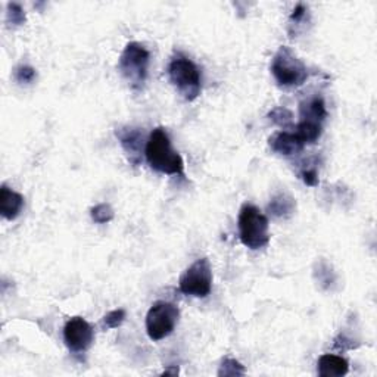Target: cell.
Instances as JSON below:
<instances>
[{"mask_svg":"<svg viewBox=\"0 0 377 377\" xmlns=\"http://www.w3.org/2000/svg\"><path fill=\"white\" fill-rule=\"evenodd\" d=\"M314 277L317 279V282L320 283V286L325 290H332V287L336 285L337 277L335 271L332 270V267L325 263V261H320L317 263L316 268H314Z\"/></svg>","mask_w":377,"mask_h":377,"instance_id":"obj_16","label":"cell"},{"mask_svg":"<svg viewBox=\"0 0 377 377\" xmlns=\"http://www.w3.org/2000/svg\"><path fill=\"white\" fill-rule=\"evenodd\" d=\"M180 318V310L174 304L158 301L146 314V332L152 340H162L174 332Z\"/></svg>","mask_w":377,"mask_h":377,"instance_id":"obj_7","label":"cell"},{"mask_svg":"<svg viewBox=\"0 0 377 377\" xmlns=\"http://www.w3.org/2000/svg\"><path fill=\"white\" fill-rule=\"evenodd\" d=\"M246 373L245 367L237 361V359L234 358H230V357H226L225 359H222V363L220 366V370H218V376H244Z\"/></svg>","mask_w":377,"mask_h":377,"instance_id":"obj_20","label":"cell"},{"mask_svg":"<svg viewBox=\"0 0 377 377\" xmlns=\"http://www.w3.org/2000/svg\"><path fill=\"white\" fill-rule=\"evenodd\" d=\"M268 146L273 152L279 153V155L292 157L297 153L302 152L305 145L299 140V137L294 131H277L274 133L268 139Z\"/></svg>","mask_w":377,"mask_h":377,"instance_id":"obj_10","label":"cell"},{"mask_svg":"<svg viewBox=\"0 0 377 377\" xmlns=\"http://www.w3.org/2000/svg\"><path fill=\"white\" fill-rule=\"evenodd\" d=\"M310 23V11L304 5V4H298L297 8L292 11L289 16V23H287V31L290 34V37L297 36L299 32V30Z\"/></svg>","mask_w":377,"mask_h":377,"instance_id":"obj_15","label":"cell"},{"mask_svg":"<svg viewBox=\"0 0 377 377\" xmlns=\"http://www.w3.org/2000/svg\"><path fill=\"white\" fill-rule=\"evenodd\" d=\"M268 118L271 119L274 124L279 126V127H283V128L290 127V126H292V121H294L292 112H290L287 108H283V107L274 108L273 111H270Z\"/></svg>","mask_w":377,"mask_h":377,"instance_id":"obj_19","label":"cell"},{"mask_svg":"<svg viewBox=\"0 0 377 377\" xmlns=\"http://www.w3.org/2000/svg\"><path fill=\"white\" fill-rule=\"evenodd\" d=\"M90 217L96 225H107V222L114 220L115 213L109 203H97L96 207L90 210Z\"/></svg>","mask_w":377,"mask_h":377,"instance_id":"obj_18","label":"cell"},{"mask_svg":"<svg viewBox=\"0 0 377 377\" xmlns=\"http://www.w3.org/2000/svg\"><path fill=\"white\" fill-rule=\"evenodd\" d=\"M24 208V196L12 191L6 184L0 187V214L8 221H13L20 217Z\"/></svg>","mask_w":377,"mask_h":377,"instance_id":"obj_11","label":"cell"},{"mask_svg":"<svg viewBox=\"0 0 377 377\" xmlns=\"http://www.w3.org/2000/svg\"><path fill=\"white\" fill-rule=\"evenodd\" d=\"M150 64L149 50L139 42H130L118 61V71L131 90H142L148 78Z\"/></svg>","mask_w":377,"mask_h":377,"instance_id":"obj_4","label":"cell"},{"mask_svg":"<svg viewBox=\"0 0 377 377\" xmlns=\"http://www.w3.org/2000/svg\"><path fill=\"white\" fill-rule=\"evenodd\" d=\"M162 374H171V376H177L179 374V367L177 366H174L173 369H165L164 371H162Z\"/></svg>","mask_w":377,"mask_h":377,"instance_id":"obj_24","label":"cell"},{"mask_svg":"<svg viewBox=\"0 0 377 377\" xmlns=\"http://www.w3.org/2000/svg\"><path fill=\"white\" fill-rule=\"evenodd\" d=\"M180 292L186 297L207 298L213 289V267L208 258H199L180 276Z\"/></svg>","mask_w":377,"mask_h":377,"instance_id":"obj_6","label":"cell"},{"mask_svg":"<svg viewBox=\"0 0 377 377\" xmlns=\"http://www.w3.org/2000/svg\"><path fill=\"white\" fill-rule=\"evenodd\" d=\"M13 76H15V80L18 81L20 84H31V83H34V80L37 78L36 70H34V68L30 65H20L15 70Z\"/></svg>","mask_w":377,"mask_h":377,"instance_id":"obj_22","label":"cell"},{"mask_svg":"<svg viewBox=\"0 0 377 377\" xmlns=\"http://www.w3.org/2000/svg\"><path fill=\"white\" fill-rule=\"evenodd\" d=\"M115 136L127 153L130 164L134 167L139 165L143 157V131L133 127H119L115 130Z\"/></svg>","mask_w":377,"mask_h":377,"instance_id":"obj_9","label":"cell"},{"mask_svg":"<svg viewBox=\"0 0 377 377\" xmlns=\"http://www.w3.org/2000/svg\"><path fill=\"white\" fill-rule=\"evenodd\" d=\"M299 177L306 186L316 187L318 184V171L316 167H304L299 171Z\"/></svg>","mask_w":377,"mask_h":377,"instance_id":"obj_23","label":"cell"},{"mask_svg":"<svg viewBox=\"0 0 377 377\" xmlns=\"http://www.w3.org/2000/svg\"><path fill=\"white\" fill-rule=\"evenodd\" d=\"M297 210L295 199L286 192H280L276 196H273L271 202L268 203V213L277 218L290 217Z\"/></svg>","mask_w":377,"mask_h":377,"instance_id":"obj_14","label":"cell"},{"mask_svg":"<svg viewBox=\"0 0 377 377\" xmlns=\"http://www.w3.org/2000/svg\"><path fill=\"white\" fill-rule=\"evenodd\" d=\"M271 74L280 88L294 89L302 85L308 78V68L295 52L287 46L279 47L271 61Z\"/></svg>","mask_w":377,"mask_h":377,"instance_id":"obj_5","label":"cell"},{"mask_svg":"<svg viewBox=\"0 0 377 377\" xmlns=\"http://www.w3.org/2000/svg\"><path fill=\"white\" fill-rule=\"evenodd\" d=\"M126 317H127L126 310H123V308H118V310L109 311L104 318H102V325H104L105 330L116 329L124 323Z\"/></svg>","mask_w":377,"mask_h":377,"instance_id":"obj_21","label":"cell"},{"mask_svg":"<svg viewBox=\"0 0 377 377\" xmlns=\"http://www.w3.org/2000/svg\"><path fill=\"white\" fill-rule=\"evenodd\" d=\"M317 371L321 377H342L348 374L349 364L345 358L335 354H324L318 358Z\"/></svg>","mask_w":377,"mask_h":377,"instance_id":"obj_12","label":"cell"},{"mask_svg":"<svg viewBox=\"0 0 377 377\" xmlns=\"http://www.w3.org/2000/svg\"><path fill=\"white\" fill-rule=\"evenodd\" d=\"M237 229L244 246L252 251L263 249L270 244L268 218L255 205L245 203L239 211Z\"/></svg>","mask_w":377,"mask_h":377,"instance_id":"obj_3","label":"cell"},{"mask_svg":"<svg viewBox=\"0 0 377 377\" xmlns=\"http://www.w3.org/2000/svg\"><path fill=\"white\" fill-rule=\"evenodd\" d=\"M168 78L180 96L192 102L202 92V74L199 66L183 54H176L168 64Z\"/></svg>","mask_w":377,"mask_h":377,"instance_id":"obj_2","label":"cell"},{"mask_svg":"<svg viewBox=\"0 0 377 377\" xmlns=\"http://www.w3.org/2000/svg\"><path fill=\"white\" fill-rule=\"evenodd\" d=\"M95 332L89 321L83 317H73L65 323L64 342L73 354H83L93 345Z\"/></svg>","mask_w":377,"mask_h":377,"instance_id":"obj_8","label":"cell"},{"mask_svg":"<svg viewBox=\"0 0 377 377\" xmlns=\"http://www.w3.org/2000/svg\"><path fill=\"white\" fill-rule=\"evenodd\" d=\"M299 116L305 121H311L317 124H323L325 118H328V108H325V102L321 96H314L299 104Z\"/></svg>","mask_w":377,"mask_h":377,"instance_id":"obj_13","label":"cell"},{"mask_svg":"<svg viewBox=\"0 0 377 377\" xmlns=\"http://www.w3.org/2000/svg\"><path fill=\"white\" fill-rule=\"evenodd\" d=\"M145 157L152 169L168 176H184V161L173 149L169 136L164 127H157L149 136Z\"/></svg>","mask_w":377,"mask_h":377,"instance_id":"obj_1","label":"cell"},{"mask_svg":"<svg viewBox=\"0 0 377 377\" xmlns=\"http://www.w3.org/2000/svg\"><path fill=\"white\" fill-rule=\"evenodd\" d=\"M25 11L20 4H8L6 6V23L9 27H21L25 24Z\"/></svg>","mask_w":377,"mask_h":377,"instance_id":"obj_17","label":"cell"}]
</instances>
